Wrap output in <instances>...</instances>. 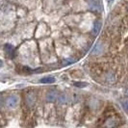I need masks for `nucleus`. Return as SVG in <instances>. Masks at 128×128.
<instances>
[{
  "instance_id": "1",
  "label": "nucleus",
  "mask_w": 128,
  "mask_h": 128,
  "mask_svg": "<svg viewBox=\"0 0 128 128\" xmlns=\"http://www.w3.org/2000/svg\"><path fill=\"white\" fill-rule=\"evenodd\" d=\"M19 103V97L18 96H11L7 98L6 100V106L9 109H14L18 107Z\"/></svg>"
},
{
  "instance_id": "2",
  "label": "nucleus",
  "mask_w": 128,
  "mask_h": 128,
  "mask_svg": "<svg viewBox=\"0 0 128 128\" xmlns=\"http://www.w3.org/2000/svg\"><path fill=\"white\" fill-rule=\"evenodd\" d=\"M89 4H90V8L92 11H100L101 9V3L99 0H90Z\"/></svg>"
},
{
  "instance_id": "3",
  "label": "nucleus",
  "mask_w": 128,
  "mask_h": 128,
  "mask_svg": "<svg viewBox=\"0 0 128 128\" xmlns=\"http://www.w3.org/2000/svg\"><path fill=\"white\" fill-rule=\"evenodd\" d=\"M101 26H102V22L100 21V20H96V22H94V27H92V34L94 35H97L99 31H100V29H101Z\"/></svg>"
},
{
  "instance_id": "4",
  "label": "nucleus",
  "mask_w": 128,
  "mask_h": 128,
  "mask_svg": "<svg viewBox=\"0 0 128 128\" xmlns=\"http://www.w3.org/2000/svg\"><path fill=\"white\" fill-rule=\"evenodd\" d=\"M56 81V79L53 76H45L40 80V82L42 84H52Z\"/></svg>"
},
{
  "instance_id": "5",
  "label": "nucleus",
  "mask_w": 128,
  "mask_h": 128,
  "mask_svg": "<svg viewBox=\"0 0 128 128\" xmlns=\"http://www.w3.org/2000/svg\"><path fill=\"white\" fill-rule=\"evenodd\" d=\"M103 50V46L101 44H96V46L94 47V49H92V54H94V55H96V54H100L101 52H102Z\"/></svg>"
},
{
  "instance_id": "6",
  "label": "nucleus",
  "mask_w": 128,
  "mask_h": 128,
  "mask_svg": "<svg viewBox=\"0 0 128 128\" xmlns=\"http://www.w3.org/2000/svg\"><path fill=\"white\" fill-rule=\"evenodd\" d=\"M56 97H57V94L54 92H50L47 94L46 99H47L48 101H54V100L56 99Z\"/></svg>"
},
{
  "instance_id": "7",
  "label": "nucleus",
  "mask_w": 128,
  "mask_h": 128,
  "mask_svg": "<svg viewBox=\"0 0 128 128\" xmlns=\"http://www.w3.org/2000/svg\"><path fill=\"white\" fill-rule=\"evenodd\" d=\"M73 86H74V87H77V88H85V87L88 86V83L82 82V81H77V82H74V83H73Z\"/></svg>"
},
{
  "instance_id": "8",
  "label": "nucleus",
  "mask_w": 128,
  "mask_h": 128,
  "mask_svg": "<svg viewBox=\"0 0 128 128\" xmlns=\"http://www.w3.org/2000/svg\"><path fill=\"white\" fill-rule=\"evenodd\" d=\"M5 50H6L7 54H11L14 50V46L12 44H7L5 45Z\"/></svg>"
},
{
  "instance_id": "9",
  "label": "nucleus",
  "mask_w": 128,
  "mask_h": 128,
  "mask_svg": "<svg viewBox=\"0 0 128 128\" xmlns=\"http://www.w3.org/2000/svg\"><path fill=\"white\" fill-rule=\"evenodd\" d=\"M122 106L123 110L128 114V100H123L122 102Z\"/></svg>"
},
{
  "instance_id": "10",
  "label": "nucleus",
  "mask_w": 128,
  "mask_h": 128,
  "mask_svg": "<svg viewBox=\"0 0 128 128\" xmlns=\"http://www.w3.org/2000/svg\"><path fill=\"white\" fill-rule=\"evenodd\" d=\"M66 97L64 96H60V98H59V101H60V102H62V103L66 102Z\"/></svg>"
},
{
  "instance_id": "11",
  "label": "nucleus",
  "mask_w": 128,
  "mask_h": 128,
  "mask_svg": "<svg viewBox=\"0 0 128 128\" xmlns=\"http://www.w3.org/2000/svg\"><path fill=\"white\" fill-rule=\"evenodd\" d=\"M107 1H108V3H111V2L113 1V0H107Z\"/></svg>"
}]
</instances>
